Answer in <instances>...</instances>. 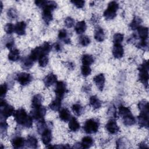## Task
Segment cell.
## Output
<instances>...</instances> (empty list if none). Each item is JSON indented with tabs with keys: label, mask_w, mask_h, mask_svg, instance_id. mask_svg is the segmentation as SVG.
Here are the masks:
<instances>
[{
	"label": "cell",
	"mask_w": 149,
	"mask_h": 149,
	"mask_svg": "<svg viewBox=\"0 0 149 149\" xmlns=\"http://www.w3.org/2000/svg\"><path fill=\"white\" fill-rule=\"evenodd\" d=\"M69 128L72 132H76L80 129V124L75 118L72 117L69 120Z\"/></svg>",
	"instance_id": "cell-20"
},
{
	"label": "cell",
	"mask_w": 149,
	"mask_h": 149,
	"mask_svg": "<svg viewBox=\"0 0 149 149\" xmlns=\"http://www.w3.org/2000/svg\"><path fill=\"white\" fill-rule=\"evenodd\" d=\"M70 2L77 8H82L84 6L85 3L84 1H71Z\"/></svg>",
	"instance_id": "cell-49"
},
{
	"label": "cell",
	"mask_w": 149,
	"mask_h": 149,
	"mask_svg": "<svg viewBox=\"0 0 149 149\" xmlns=\"http://www.w3.org/2000/svg\"><path fill=\"white\" fill-rule=\"evenodd\" d=\"M90 40L86 36H81L79 38V43L83 47L87 46L90 44Z\"/></svg>",
	"instance_id": "cell-39"
},
{
	"label": "cell",
	"mask_w": 149,
	"mask_h": 149,
	"mask_svg": "<svg viewBox=\"0 0 149 149\" xmlns=\"http://www.w3.org/2000/svg\"><path fill=\"white\" fill-rule=\"evenodd\" d=\"M26 144L29 147L36 148L37 147V145H38V141L35 137L29 136L27 137Z\"/></svg>",
	"instance_id": "cell-30"
},
{
	"label": "cell",
	"mask_w": 149,
	"mask_h": 149,
	"mask_svg": "<svg viewBox=\"0 0 149 149\" xmlns=\"http://www.w3.org/2000/svg\"><path fill=\"white\" fill-rule=\"evenodd\" d=\"M63 41H64V42H65V44H70V40L69 38H66V39L64 40Z\"/></svg>",
	"instance_id": "cell-54"
},
{
	"label": "cell",
	"mask_w": 149,
	"mask_h": 149,
	"mask_svg": "<svg viewBox=\"0 0 149 149\" xmlns=\"http://www.w3.org/2000/svg\"><path fill=\"white\" fill-rule=\"evenodd\" d=\"M16 80L22 86H26L30 83L32 77L29 73L22 72L17 74Z\"/></svg>",
	"instance_id": "cell-8"
},
{
	"label": "cell",
	"mask_w": 149,
	"mask_h": 149,
	"mask_svg": "<svg viewBox=\"0 0 149 149\" xmlns=\"http://www.w3.org/2000/svg\"><path fill=\"white\" fill-rule=\"evenodd\" d=\"M15 121L19 125L26 127H31L33 125L31 116H28L26 111L23 108H20L14 112L13 115Z\"/></svg>",
	"instance_id": "cell-1"
},
{
	"label": "cell",
	"mask_w": 149,
	"mask_h": 149,
	"mask_svg": "<svg viewBox=\"0 0 149 149\" xmlns=\"http://www.w3.org/2000/svg\"><path fill=\"white\" fill-rule=\"evenodd\" d=\"M81 72L83 76H87L90 74V73L91 72V69L89 67V66L83 65L81 68Z\"/></svg>",
	"instance_id": "cell-40"
},
{
	"label": "cell",
	"mask_w": 149,
	"mask_h": 149,
	"mask_svg": "<svg viewBox=\"0 0 149 149\" xmlns=\"http://www.w3.org/2000/svg\"><path fill=\"white\" fill-rule=\"evenodd\" d=\"M8 125L5 122H1V134H3L5 131L6 132Z\"/></svg>",
	"instance_id": "cell-51"
},
{
	"label": "cell",
	"mask_w": 149,
	"mask_h": 149,
	"mask_svg": "<svg viewBox=\"0 0 149 149\" xmlns=\"http://www.w3.org/2000/svg\"><path fill=\"white\" fill-rule=\"evenodd\" d=\"M26 24L24 22H19L15 26V31L18 35L23 36L26 33Z\"/></svg>",
	"instance_id": "cell-14"
},
{
	"label": "cell",
	"mask_w": 149,
	"mask_h": 149,
	"mask_svg": "<svg viewBox=\"0 0 149 149\" xmlns=\"http://www.w3.org/2000/svg\"><path fill=\"white\" fill-rule=\"evenodd\" d=\"M24 139L21 137H16L12 140V146L15 148H19L23 147L24 145Z\"/></svg>",
	"instance_id": "cell-19"
},
{
	"label": "cell",
	"mask_w": 149,
	"mask_h": 149,
	"mask_svg": "<svg viewBox=\"0 0 149 149\" xmlns=\"http://www.w3.org/2000/svg\"><path fill=\"white\" fill-rule=\"evenodd\" d=\"M52 10L51 8L48 6H45L43 8L42 13V17L43 20L47 24H48L52 20Z\"/></svg>",
	"instance_id": "cell-10"
},
{
	"label": "cell",
	"mask_w": 149,
	"mask_h": 149,
	"mask_svg": "<svg viewBox=\"0 0 149 149\" xmlns=\"http://www.w3.org/2000/svg\"><path fill=\"white\" fill-rule=\"evenodd\" d=\"M66 86L65 83L62 81H59L56 83L55 93L57 98L62 99L66 93Z\"/></svg>",
	"instance_id": "cell-7"
},
{
	"label": "cell",
	"mask_w": 149,
	"mask_h": 149,
	"mask_svg": "<svg viewBox=\"0 0 149 149\" xmlns=\"http://www.w3.org/2000/svg\"><path fill=\"white\" fill-rule=\"evenodd\" d=\"M49 108L54 111H58L61 107V99L57 98L52 101L49 105Z\"/></svg>",
	"instance_id": "cell-25"
},
{
	"label": "cell",
	"mask_w": 149,
	"mask_h": 149,
	"mask_svg": "<svg viewBox=\"0 0 149 149\" xmlns=\"http://www.w3.org/2000/svg\"><path fill=\"white\" fill-rule=\"evenodd\" d=\"M93 80L94 81V83H95L97 87H98V88L100 90L102 91L104 88V83H105V77L104 75L102 73H100L97 76H95L94 79Z\"/></svg>",
	"instance_id": "cell-11"
},
{
	"label": "cell",
	"mask_w": 149,
	"mask_h": 149,
	"mask_svg": "<svg viewBox=\"0 0 149 149\" xmlns=\"http://www.w3.org/2000/svg\"><path fill=\"white\" fill-rule=\"evenodd\" d=\"M68 33L66 30L65 29H62L61 30L59 31V33H58V37L59 39L61 40H65L66 38H67L68 37Z\"/></svg>",
	"instance_id": "cell-48"
},
{
	"label": "cell",
	"mask_w": 149,
	"mask_h": 149,
	"mask_svg": "<svg viewBox=\"0 0 149 149\" xmlns=\"http://www.w3.org/2000/svg\"><path fill=\"white\" fill-rule=\"evenodd\" d=\"M7 15L11 19H14L16 18L17 16L16 10H15V9H13V8H10L8 9L7 12Z\"/></svg>",
	"instance_id": "cell-43"
},
{
	"label": "cell",
	"mask_w": 149,
	"mask_h": 149,
	"mask_svg": "<svg viewBox=\"0 0 149 149\" xmlns=\"http://www.w3.org/2000/svg\"><path fill=\"white\" fill-rule=\"evenodd\" d=\"M86 24L84 21H80L76 23L75 26V31L77 34H81L86 30Z\"/></svg>",
	"instance_id": "cell-28"
},
{
	"label": "cell",
	"mask_w": 149,
	"mask_h": 149,
	"mask_svg": "<svg viewBox=\"0 0 149 149\" xmlns=\"http://www.w3.org/2000/svg\"><path fill=\"white\" fill-rule=\"evenodd\" d=\"M48 58L47 55L42 56L38 59L39 65L41 67L45 66L48 64Z\"/></svg>",
	"instance_id": "cell-42"
},
{
	"label": "cell",
	"mask_w": 149,
	"mask_h": 149,
	"mask_svg": "<svg viewBox=\"0 0 149 149\" xmlns=\"http://www.w3.org/2000/svg\"><path fill=\"white\" fill-rule=\"evenodd\" d=\"M108 115L109 117L112 118H116L117 116L116 111L115 107H111L108 110Z\"/></svg>",
	"instance_id": "cell-46"
},
{
	"label": "cell",
	"mask_w": 149,
	"mask_h": 149,
	"mask_svg": "<svg viewBox=\"0 0 149 149\" xmlns=\"http://www.w3.org/2000/svg\"><path fill=\"white\" fill-rule=\"evenodd\" d=\"M138 107L139 109L140 110V112H149V105L147 101L143 100L139 102Z\"/></svg>",
	"instance_id": "cell-34"
},
{
	"label": "cell",
	"mask_w": 149,
	"mask_h": 149,
	"mask_svg": "<svg viewBox=\"0 0 149 149\" xmlns=\"http://www.w3.org/2000/svg\"><path fill=\"white\" fill-rule=\"evenodd\" d=\"M116 12L113 10L107 8L104 12V16L107 20H111L114 19L116 17Z\"/></svg>",
	"instance_id": "cell-33"
},
{
	"label": "cell",
	"mask_w": 149,
	"mask_h": 149,
	"mask_svg": "<svg viewBox=\"0 0 149 149\" xmlns=\"http://www.w3.org/2000/svg\"><path fill=\"white\" fill-rule=\"evenodd\" d=\"M51 48L52 47L50 44L45 42L41 46L37 47L33 49L29 56L34 61H36L37 59L38 60L41 56L47 55L50 52Z\"/></svg>",
	"instance_id": "cell-2"
},
{
	"label": "cell",
	"mask_w": 149,
	"mask_h": 149,
	"mask_svg": "<svg viewBox=\"0 0 149 149\" xmlns=\"http://www.w3.org/2000/svg\"><path fill=\"white\" fill-rule=\"evenodd\" d=\"M2 6H3L2 3V2H1V12H2Z\"/></svg>",
	"instance_id": "cell-55"
},
{
	"label": "cell",
	"mask_w": 149,
	"mask_h": 149,
	"mask_svg": "<svg viewBox=\"0 0 149 149\" xmlns=\"http://www.w3.org/2000/svg\"><path fill=\"white\" fill-rule=\"evenodd\" d=\"M93 139L90 136H85L82 139L81 147L84 148H88L93 144Z\"/></svg>",
	"instance_id": "cell-27"
},
{
	"label": "cell",
	"mask_w": 149,
	"mask_h": 149,
	"mask_svg": "<svg viewBox=\"0 0 149 149\" xmlns=\"http://www.w3.org/2000/svg\"><path fill=\"white\" fill-rule=\"evenodd\" d=\"M59 116L62 120L67 122L70 119L71 114L67 108H63L59 111Z\"/></svg>",
	"instance_id": "cell-18"
},
{
	"label": "cell",
	"mask_w": 149,
	"mask_h": 149,
	"mask_svg": "<svg viewBox=\"0 0 149 149\" xmlns=\"http://www.w3.org/2000/svg\"><path fill=\"white\" fill-rule=\"evenodd\" d=\"M124 50L120 44H114L112 49V54L115 58H120L123 56Z\"/></svg>",
	"instance_id": "cell-13"
},
{
	"label": "cell",
	"mask_w": 149,
	"mask_h": 149,
	"mask_svg": "<svg viewBox=\"0 0 149 149\" xmlns=\"http://www.w3.org/2000/svg\"><path fill=\"white\" fill-rule=\"evenodd\" d=\"M72 109L73 113L77 116L81 115L83 112V108L79 104H73L72 107Z\"/></svg>",
	"instance_id": "cell-36"
},
{
	"label": "cell",
	"mask_w": 149,
	"mask_h": 149,
	"mask_svg": "<svg viewBox=\"0 0 149 149\" xmlns=\"http://www.w3.org/2000/svg\"><path fill=\"white\" fill-rule=\"evenodd\" d=\"M139 80L146 86H148V62L144 61L139 68Z\"/></svg>",
	"instance_id": "cell-5"
},
{
	"label": "cell",
	"mask_w": 149,
	"mask_h": 149,
	"mask_svg": "<svg viewBox=\"0 0 149 149\" xmlns=\"http://www.w3.org/2000/svg\"><path fill=\"white\" fill-rule=\"evenodd\" d=\"M4 30L8 34H12L15 31V26L10 23H7L4 27Z\"/></svg>",
	"instance_id": "cell-41"
},
{
	"label": "cell",
	"mask_w": 149,
	"mask_h": 149,
	"mask_svg": "<svg viewBox=\"0 0 149 149\" xmlns=\"http://www.w3.org/2000/svg\"><path fill=\"white\" fill-rule=\"evenodd\" d=\"M47 1H43V0H40V1H35V3L36 5L40 7V8H44L45 7V6L46 5L47 3Z\"/></svg>",
	"instance_id": "cell-50"
},
{
	"label": "cell",
	"mask_w": 149,
	"mask_h": 149,
	"mask_svg": "<svg viewBox=\"0 0 149 149\" xmlns=\"http://www.w3.org/2000/svg\"><path fill=\"white\" fill-rule=\"evenodd\" d=\"M119 113L120 116L123 117L131 113V111L129 108L121 105L119 107Z\"/></svg>",
	"instance_id": "cell-37"
},
{
	"label": "cell",
	"mask_w": 149,
	"mask_h": 149,
	"mask_svg": "<svg viewBox=\"0 0 149 149\" xmlns=\"http://www.w3.org/2000/svg\"><path fill=\"white\" fill-rule=\"evenodd\" d=\"M42 101V97L40 94H36L34 95L31 101L32 107L35 108V107L41 106Z\"/></svg>",
	"instance_id": "cell-32"
},
{
	"label": "cell",
	"mask_w": 149,
	"mask_h": 149,
	"mask_svg": "<svg viewBox=\"0 0 149 149\" xmlns=\"http://www.w3.org/2000/svg\"><path fill=\"white\" fill-rule=\"evenodd\" d=\"M90 104L95 109H98L101 106V102L95 95H92L90 98Z\"/></svg>",
	"instance_id": "cell-22"
},
{
	"label": "cell",
	"mask_w": 149,
	"mask_h": 149,
	"mask_svg": "<svg viewBox=\"0 0 149 149\" xmlns=\"http://www.w3.org/2000/svg\"><path fill=\"white\" fill-rule=\"evenodd\" d=\"M34 62V61L30 58V56L25 57L22 61V67L25 69H29L33 66Z\"/></svg>",
	"instance_id": "cell-24"
},
{
	"label": "cell",
	"mask_w": 149,
	"mask_h": 149,
	"mask_svg": "<svg viewBox=\"0 0 149 149\" xmlns=\"http://www.w3.org/2000/svg\"><path fill=\"white\" fill-rule=\"evenodd\" d=\"M105 127H106V129L107 130V131L109 133H110L111 134H116L119 130V128L116 122H115V120H113V119L110 120L106 124Z\"/></svg>",
	"instance_id": "cell-9"
},
{
	"label": "cell",
	"mask_w": 149,
	"mask_h": 149,
	"mask_svg": "<svg viewBox=\"0 0 149 149\" xmlns=\"http://www.w3.org/2000/svg\"><path fill=\"white\" fill-rule=\"evenodd\" d=\"M81 62H82V63L83 65L89 66L94 62V58L90 55L85 54L82 56Z\"/></svg>",
	"instance_id": "cell-31"
},
{
	"label": "cell",
	"mask_w": 149,
	"mask_h": 149,
	"mask_svg": "<svg viewBox=\"0 0 149 149\" xmlns=\"http://www.w3.org/2000/svg\"><path fill=\"white\" fill-rule=\"evenodd\" d=\"M46 108L42 106L33 108V109L30 112L31 116L34 119L40 120L44 119V116L46 113Z\"/></svg>",
	"instance_id": "cell-6"
},
{
	"label": "cell",
	"mask_w": 149,
	"mask_h": 149,
	"mask_svg": "<svg viewBox=\"0 0 149 149\" xmlns=\"http://www.w3.org/2000/svg\"><path fill=\"white\" fill-rule=\"evenodd\" d=\"M37 129L38 132L40 134H42L45 130L48 129L47 124L44 121V119L38 120V122L37 125Z\"/></svg>",
	"instance_id": "cell-35"
},
{
	"label": "cell",
	"mask_w": 149,
	"mask_h": 149,
	"mask_svg": "<svg viewBox=\"0 0 149 149\" xmlns=\"http://www.w3.org/2000/svg\"><path fill=\"white\" fill-rule=\"evenodd\" d=\"M141 22L142 20L140 17L138 16H135L130 24V27L133 30H136L139 26H140V24L141 23Z\"/></svg>",
	"instance_id": "cell-29"
},
{
	"label": "cell",
	"mask_w": 149,
	"mask_h": 149,
	"mask_svg": "<svg viewBox=\"0 0 149 149\" xmlns=\"http://www.w3.org/2000/svg\"><path fill=\"white\" fill-rule=\"evenodd\" d=\"M94 38L95 39L96 41L98 42H102L104 40L105 34L103 29L101 27H98L95 30Z\"/></svg>",
	"instance_id": "cell-17"
},
{
	"label": "cell",
	"mask_w": 149,
	"mask_h": 149,
	"mask_svg": "<svg viewBox=\"0 0 149 149\" xmlns=\"http://www.w3.org/2000/svg\"><path fill=\"white\" fill-rule=\"evenodd\" d=\"M55 49L56 51L59 52V51H61L62 50V47L59 43H56L55 45Z\"/></svg>",
	"instance_id": "cell-53"
},
{
	"label": "cell",
	"mask_w": 149,
	"mask_h": 149,
	"mask_svg": "<svg viewBox=\"0 0 149 149\" xmlns=\"http://www.w3.org/2000/svg\"><path fill=\"white\" fill-rule=\"evenodd\" d=\"M0 111L1 118L6 119L14 114L15 109L12 105L7 104L5 100H1L0 102Z\"/></svg>",
	"instance_id": "cell-3"
},
{
	"label": "cell",
	"mask_w": 149,
	"mask_h": 149,
	"mask_svg": "<svg viewBox=\"0 0 149 149\" xmlns=\"http://www.w3.org/2000/svg\"><path fill=\"white\" fill-rule=\"evenodd\" d=\"M74 24V20L71 17H67L65 20V26L68 28H70L73 26Z\"/></svg>",
	"instance_id": "cell-44"
},
{
	"label": "cell",
	"mask_w": 149,
	"mask_h": 149,
	"mask_svg": "<svg viewBox=\"0 0 149 149\" xmlns=\"http://www.w3.org/2000/svg\"><path fill=\"white\" fill-rule=\"evenodd\" d=\"M57 80V77L53 73H49L44 79V83L46 87H49L54 84Z\"/></svg>",
	"instance_id": "cell-16"
},
{
	"label": "cell",
	"mask_w": 149,
	"mask_h": 149,
	"mask_svg": "<svg viewBox=\"0 0 149 149\" xmlns=\"http://www.w3.org/2000/svg\"><path fill=\"white\" fill-rule=\"evenodd\" d=\"M137 30L139 37L141 38V40H147L148 38V29L147 27L139 26Z\"/></svg>",
	"instance_id": "cell-21"
},
{
	"label": "cell",
	"mask_w": 149,
	"mask_h": 149,
	"mask_svg": "<svg viewBox=\"0 0 149 149\" xmlns=\"http://www.w3.org/2000/svg\"><path fill=\"white\" fill-rule=\"evenodd\" d=\"M99 127V122L94 119L87 120L83 126L84 132L87 134L95 133L98 131Z\"/></svg>",
	"instance_id": "cell-4"
},
{
	"label": "cell",
	"mask_w": 149,
	"mask_h": 149,
	"mask_svg": "<svg viewBox=\"0 0 149 149\" xmlns=\"http://www.w3.org/2000/svg\"><path fill=\"white\" fill-rule=\"evenodd\" d=\"M123 40V35L121 33H116L113 37V42L114 44H120Z\"/></svg>",
	"instance_id": "cell-38"
},
{
	"label": "cell",
	"mask_w": 149,
	"mask_h": 149,
	"mask_svg": "<svg viewBox=\"0 0 149 149\" xmlns=\"http://www.w3.org/2000/svg\"><path fill=\"white\" fill-rule=\"evenodd\" d=\"M20 57V52L17 49H13L10 50L8 54V59L9 61L15 62L17 61Z\"/></svg>",
	"instance_id": "cell-23"
},
{
	"label": "cell",
	"mask_w": 149,
	"mask_h": 149,
	"mask_svg": "<svg viewBox=\"0 0 149 149\" xmlns=\"http://www.w3.org/2000/svg\"><path fill=\"white\" fill-rule=\"evenodd\" d=\"M119 8V5L118 3L116 1H111L108 3V6L107 8H109L110 9L113 10L115 11H117V10Z\"/></svg>",
	"instance_id": "cell-47"
},
{
	"label": "cell",
	"mask_w": 149,
	"mask_h": 149,
	"mask_svg": "<svg viewBox=\"0 0 149 149\" xmlns=\"http://www.w3.org/2000/svg\"><path fill=\"white\" fill-rule=\"evenodd\" d=\"M14 45V41L13 39L12 40H9V41H7V42L6 43V47L8 48V49H11L13 48V46Z\"/></svg>",
	"instance_id": "cell-52"
},
{
	"label": "cell",
	"mask_w": 149,
	"mask_h": 149,
	"mask_svg": "<svg viewBox=\"0 0 149 149\" xmlns=\"http://www.w3.org/2000/svg\"><path fill=\"white\" fill-rule=\"evenodd\" d=\"M8 90L7 85L5 83H3L1 85L0 87V96L2 98L3 97L5 96L6 92Z\"/></svg>",
	"instance_id": "cell-45"
},
{
	"label": "cell",
	"mask_w": 149,
	"mask_h": 149,
	"mask_svg": "<svg viewBox=\"0 0 149 149\" xmlns=\"http://www.w3.org/2000/svg\"><path fill=\"white\" fill-rule=\"evenodd\" d=\"M52 140V133L50 129H47L41 134V140L45 145H48Z\"/></svg>",
	"instance_id": "cell-15"
},
{
	"label": "cell",
	"mask_w": 149,
	"mask_h": 149,
	"mask_svg": "<svg viewBox=\"0 0 149 149\" xmlns=\"http://www.w3.org/2000/svg\"><path fill=\"white\" fill-rule=\"evenodd\" d=\"M139 124L141 127L148 126V113L140 112V115L138 116Z\"/></svg>",
	"instance_id": "cell-12"
},
{
	"label": "cell",
	"mask_w": 149,
	"mask_h": 149,
	"mask_svg": "<svg viewBox=\"0 0 149 149\" xmlns=\"http://www.w3.org/2000/svg\"><path fill=\"white\" fill-rule=\"evenodd\" d=\"M123 122L125 126H131L135 123L136 119L132 113L123 116Z\"/></svg>",
	"instance_id": "cell-26"
}]
</instances>
